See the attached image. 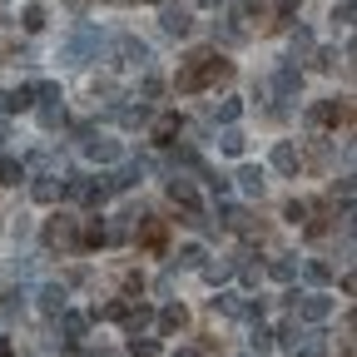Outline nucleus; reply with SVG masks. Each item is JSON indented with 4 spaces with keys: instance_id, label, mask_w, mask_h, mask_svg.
Returning <instances> with one entry per match:
<instances>
[{
    "instance_id": "obj_1",
    "label": "nucleus",
    "mask_w": 357,
    "mask_h": 357,
    "mask_svg": "<svg viewBox=\"0 0 357 357\" xmlns=\"http://www.w3.org/2000/svg\"><path fill=\"white\" fill-rule=\"evenodd\" d=\"M234 75V65L223 60L218 50H194V55H184V65H178V95H199V89H208V84H218V79H229Z\"/></svg>"
},
{
    "instance_id": "obj_2",
    "label": "nucleus",
    "mask_w": 357,
    "mask_h": 357,
    "mask_svg": "<svg viewBox=\"0 0 357 357\" xmlns=\"http://www.w3.org/2000/svg\"><path fill=\"white\" fill-rule=\"evenodd\" d=\"M60 199H70V204H105L109 199V189L100 184V178H89V174H70V178H60Z\"/></svg>"
},
{
    "instance_id": "obj_3",
    "label": "nucleus",
    "mask_w": 357,
    "mask_h": 357,
    "mask_svg": "<svg viewBox=\"0 0 357 357\" xmlns=\"http://www.w3.org/2000/svg\"><path fill=\"white\" fill-rule=\"evenodd\" d=\"M45 248H50V253H70V248H79V218L55 213L50 223H45Z\"/></svg>"
},
{
    "instance_id": "obj_4",
    "label": "nucleus",
    "mask_w": 357,
    "mask_h": 357,
    "mask_svg": "<svg viewBox=\"0 0 357 357\" xmlns=\"http://www.w3.org/2000/svg\"><path fill=\"white\" fill-rule=\"evenodd\" d=\"M95 50H100V30H95V25H79V30L70 35V45L60 50V60H65V65H84Z\"/></svg>"
},
{
    "instance_id": "obj_5",
    "label": "nucleus",
    "mask_w": 357,
    "mask_h": 357,
    "mask_svg": "<svg viewBox=\"0 0 357 357\" xmlns=\"http://www.w3.org/2000/svg\"><path fill=\"white\" fill-rule=\"evenodd\" d=\"M293 312L303 323H328L333 318V298L318 288V293H293Z\"/></svg>"
},
{
    "instance_id": "obj_6",
    "label": "nucleus",
    "mask_w": 357,
    "mask_h": 357,
    "mask_svg": "<svg viewBox=\"0 0 357 357\" xmlns=\"http://www.w3.org/2000/svg\"><path fill=\"white\" fill-rule=\"evenodd\" d=\"M169 199L189 213V223H204V208H199V194H194V178H184V174H174L169 178Z\"/></svg>"
},
{
    "instance_id": "obj_7",
    "label": "nucleus",
    "mask_w": 357,
    "mask_h": 357,
    "mask_svg": "<svg viewBox=\"0 0 357 357\" xmlns=\"http://www.w3.org/2000/svg\"><path fill=\"white\" fill-rule=\"evenodd\" d=\"M114 55H119V65H134V70H149V45L139 40V35H119L114 40Z\"/></svg>"
},
{
    "instance_id": "obj_8",
    "label": "nucleus",
    "mask_w": 357,
    "mask_h": 357,
    "mask_svg": "<svg viewBox=\"0 0 357 357\" xmlns=\"http://www.w3.org/2000/svg\"><path fill=\"white\" fill-rule=\"evenodd\" d=\"M337 119H347V100H337V95H333V100H318V105L307 109V124H312V129H328V124H337Z\"/></svg>"
},
{
    "instance_id": "obj_9",
    "label": "nucleus",
    "mask_w": 357,
    "mask_h": 357,
    "mask_svg": "<svg viewBox=\"0 0 357 357\" xmlns=\"http://www.w3.org/2000/svg\"><path fill=\"white\" fill-rule=\"evenodd\" d=\"M218 223L223 229H234V234H258V218L238 204H218Z\"/></svg>"
},
{
    "instance_id": "obj_10",
    "label": "nucleus",
    "mask_w": 357,
    "mask_h": 357,
    "mask_svg": "<svg viewBox=\"0 0 357 357\" xmlns=\"http://www.w3.org/2000/svg\"><path fill=\"white\" fill-rule=\"evenodd\" d=\"M298 164H303V154H298V144H273V169L278 174H298Z\"/></svg>"
},
{
    "instance_id": "obj_11",
    "label": "nucleus",
    "mask_w": 357,
    "mask_h": 357,
    "mask_svg": "<svg viewBox=\"0 0 357 357\" xmlns=\"http://www.w3.org/2000/svg\"><path fill=\"white\" fill-rule=\"evenodd\" d=\"M298 84H303V75H298L293 65H283V70L273 75V95H278V100H293V95H298Z\"/></svg>"
},
{
    "instance_id": "obj_12",
    "label": "nucleus",
    "mask_w": 357,
    "mask_h": 357,
    "mask_svg": "<svg viewBox=\"0 0 357 357\" xmlns=\"http://www.w3.org/2000/svg\"><path fill=\"white\" fill-rule=\"evenodd\" d=\"M40 312H50V318H60V312H65V288H60V283H45V288H40Z\"/></svg>"
},
{
    "instance_id": "obj_13",
    "label": "nucleus",
    "mask_w": 357,
    "mask_h": 357,
    "mask_svg": "<svg viewBox=\"0 0 357 357\" xmlns=\"http://www.w3.org/2000/svg\"><path fill=\"white\" fill-rule=\"evenodd\" d=\"M243 15H248V10H229V20H223V30H218V40H223V45H238V40L248 35Z\"/></svg>"
},
{
    "instance_id": "obj_14",
    "label": "nucleus",
    "mask_w": 357,
    "mask_h": 357,
    "mask_svg": "<svg viewBox=\"0 0 357 357\" xmlns=\"http://www.w3.org/2000/svg\"><path fill=\"white\" fill-rule=\"evenodd\" d=\"M213 312H223V318H248V303L238 293H218L213 298Z\"/></svg>"
},
{
    "instance_id": "obj_15",
    "label": "nucleus",
    "mask_w": 357,
    "mask_h": 357,
    "mask_svg": "<svg viewBox=\"0 0 357 357\" xmlns=\"http://www.w3.org/2000/svg\"><path fill=\"white\" fill-rule=\"evenodd\" d=\"M178 129H184V124H178V114H159L149 134H154V144H174V134H178Z\"/></svg>"
},
{
    "instance_id": "obj_16",
    "label": "nucleus",
    "mask_w": 357,
    "mask_h": 357,
    "mask_svg": "<svg viewBox=\"0 0 357 357\" xmlns=\"http://www.w3.org/2000/svg\"><path fill=\"white\" fill-rule=\"evenodd\" d=\"M263 178H268V174H263L258 164H243V169H238V189L258 199V194H263Z\"/></svg>"
},
{
    "instance_id": "obj_17",
    "label": "nucleus",
    "mask_w": 357,
    "mask_h": 357,
    "mask_svg": "<svg viewBox=\"0 0 357 357\" xmlns=\"http://www.w3.org/2000/svg\"><path fill=\"white\" fill-rule=\"evenodd\" d=\"M84 154L100 159V164H114V159H119V144H114V139H84Z\"/></svg>"
},
{
    "instance_id": "obj_18",
    "label": "nucleus",
    "mask_w": 357,
    "mask_h": 357,
    "mask_svg": "<svg viewBox=\"0 0 357 357\" xmlns=\"http://www.w3.org/2000/svg\"><path fill=\"white\" fill-rule=\"evenodd\" d=\"M30 199H35V204H60V178H35V184H30Z\"/></svg>"
},
{
    "instance_id": "obj_19",
    "label": "nucleus",
    "mask_w": 357,
    "mask_h": 357,
    "mask_svg": "<svg viewBox=\"0 0 357 357\" xmlns=\"http://www.w3.org/2000/svg\"><path fill=\"white\" fill-rule=\"evenodd\" d=\"M218 149H223V154H234V159H238V154L248 149V139H243V129H234V124H229V129H223V134H218Z\"/></svg>"
},
{
    "instance_id": "obj_20",
    "label": "nucleus",
    "mask_w": 357,
    "mask_h": 357,
    "mask_svg": "<svg viewBox=\"0 0 357 357\" xmlns=\"http://www.w3.org/2000/svg\"><path fill=\"white\" fill-rule=\"evenodd\" d=\"M189 323V312L184 307H178V303H169L164 312H159V333H178V328H184Z\"/></svg>"
},
{
    "instance_id": "obj_21",
    "label": "nucleus",
    "mask_w": 357,
    "mask_h": 357,
    "mask_svg": "<svg viewBox=\"0 0 357 357\" xmlns=\"http://www.w3.org/2000/svg\"><path fill=\"white\" fill-rule=\"evenodd\" d=\"M303 278H307L312 288H323V283L333 278V263H323V258H312V263H303Z\"/></svg>"
},
{
    "instance_id": "obj_22",
    "label": "nucleus",
    "mask_w": 357,
    "mask_h": 357,
    "mask_svg": "<svg viewBox=\"0 0 357 357\" xmlns=\"http://www.w3.org/2000/svg\"><path fill=\"white\" fill-rule=\"evenodd\" d=\"M60 333H65V342H79L84 337V312H60Z\"/></svg>"
},
{
    "instance_id": "obj_23",
    "label": "nucleus",
    "mask_w": 357,
    "mask_h": 357,
    "mask_svg": "<svg viewBox=\"0 0 357 357\" xmlns=\"http://www.w3.org/2000/svg\"><path fill=\"white\" fill-rule=\"evenodd\" d=\"M248 347H253V357H268V352H273V333H268L263 323L248 333Z\"/></svg>"
},
{
    "instance_id": "obj_24",
    "label": "nucleus",
    "mask_w": 357,
    "mask_h": 357,
    "mask_svg": "<svg viewBox=\"0 0 357 357\" xmlns=\"http://www.w3.org/2000/svg\"><path fill=\"white\" fill-rule=\"evenodd\" d=\"M268 278H273V283H293V278H298V263L273 258V263H268Z\"/></svg>"
},
{
    "instance_id": "obj_25",
    "label": "nucleus",
    "mask_w": 357,
    "mask_h": 357,
    "mask_svg": "<svg viewBox=\"0 0 357 357\" xmlns=\"http://www.w3.org/2000/svg\"><path fill=\"white\" fill-rule=\"evenodd\" d=\"M149 318H154V312H149L144 303H139V307H129V312H124V323H129V333H134V337H139V333L149 328Z\"/></svg>"
},
{
    "instance_id": "obj_26",
    "label": "nucleus",
    "mask_w": 357,
    "mask_h": 357,
    "mask_svg": "<svg viewBox=\"0 0 357 357\" xmlns=\"http://www.w3.org/2000/svg\"><path fill=\"white\" fill-rule=\"evenodd\" d=\"M288 50H293V60H303V55H312V30H293V40H288Z\"/></svg>"
},
{
    "instance_id": "obj_27",
    "label": "nucleus",
    "mask_w": 357,
    "mask_h": 357,
    "mask_svg": "<svg viewBox=\"0 0 357 357\" xmlns=\"http://www.w3.org/2000/svg\"><path fill=\"white\" fill-rule=\"evenodd\" d=\"M174 268H204V248H199V243H184V248H178V258H174Z\"/></svg>"
},
{
    "instance_id": "obj_28",
    "label": "nucleus",
    "mask_w": 357,
    "mask_h": 357,
    "mask_svg": "<svg viewBox=\"0 0 357 357\" xmlns=\"http://www.w3.org/2000/svg\"><path fill=\"white\" fill-rule=\"evenodd\" d=\"M20 178H25V164L6 154V159H0V184H20Z\"/></svg>"
},
{
    "instance_id": "obj_29",
    "label": "nucleus",
    "mask_w": 357,
    "mask_h": 357,
    "mask_svg": "<svg viewBox=\"0 0 357 357\" xmlns=\"http://www.w3.org/2000/svg\"><path fill=\"white\" fill-rule=\"evenodd\" d=\"M164 30H169V35H189V15L169 6V10H164Z\"/></svg>"
},
{
    "instance_id": "obj_30",
    "label": "nucleus",
    "mask_w": 357,
    "mask_h": 357,
    "mask_svg": "<svg viewBox=\"0 0 357 357\" xmlns=\"http://www.w3.org/2000/svg\"><path fill=\"white\" fill-rule=\"evenodd\" d=\"M199 273H204L208 283H223V278H229V273H234V263H204V268H199Z\"/></svg>"
},
{
    "instance_id": "obj_31",
    "label": "nucleus",
    "mask_w": 357,
    "mask_h": 357,
    "mask_svg": "<svg viewBox=\"0 0 357 357\" xmlns=\"http://www.w3.org/2000/svg\"><path fill=\"white\" fill-rule=\"evenodd\" d=\"M40 124H45V129L65 124V105H45V109H40Z\"/></svg>"
},
{
    "instance_id": "obj_32",
    "label": "nucleus",
    "mask_w": 357,
    "mask_h": 357,
    "mask_svg": "<svg viewBox=\"0 0 357 357\" xmlns=\"http://www.w3.org/2000/svg\"><path fill=\"white\" fill-rule=\"evenodd\" d=\"M129 352H134V357H159V342H154V337H134Z\"/></svg>"
},
{
    "instance_id": "obj_33",
    "label": "nucleus",
    "mask_w": 357,
    "mask_h": 357,
    "mask_svg": "<svg viewBox=\"0 0 357 357\" xmlns=\"http://www.w3.org/2000/svg\"><path fill=\"white\" fill-rule=\"evenodd\" d=\"M328 20L347 30V25H352V0H337V6H333V15H328Z\"/></svg>"
},
{
    "instance_id": "obj_34",
    "label": "nucleus",
    "mask_w": 357,
    "mask_h": 357,
    "mask_svg": "<svg viewBox=\"0 0 357 357\" xmlns=\"http://www.w3.org/2000/svg\"><path fill=\"white\" fill-rule=\"evenodd\" d=\"M35 100H50V105H55V100H65V95H60L55 79H40V84H35Z\"/></svg>"
},
{
    "instance_id": "obj_35",
    "label": "nucleus",
    "mask_w": 357,
    "mask_h": 357,
    "mask_svg": "<svg viewBox=\"0 0 357 357\" xmlns=\"http://www.w3.org/2000/svg\"><path fill=\"white\" fill-rule=\"evenodd\" d=\"M238 114H243V100H223V105H218V119H223V124H234Z\"/></svg>"
},
{
    "instance_id": "obj_36",
    "label": "nucleus",
    "mask_w": 357,
    "mask_h": 357,
    "mask_svg": "<svg viewBox=\"0 0 357 357\" xmlns=\"http://www.w3.org/2000/svg\"><path fill=\"white\" fill-rule=\"evenodd\" d=\"M45 25V6H25V30H40Z\"/></svg>"
},
{
    "instance_id": "obj_37",
    "label": "nucleus",
    "mask_w": 357,
    "mask_h": 357,
    "mask_svg": "<svg viewBox=\"0 0 357 357\" xmlns=\"http://www.w3.org/2000/svg\"><path fill=\"white\" fill-rule=\"evenodd\" d=\"M0 357H15V347H10L6 337H0Z\"/></svg>"
},
{
    "instance_id": "obj_38",
    "label": "nucleus",
    "mask_w": 357,
    "mask_h": 357,
    "mask_svg": "<svg viewBox=\"0 0 357 357\" xmlns=\"http://www.w3.org/2000/svg\"><path fill=\"white\" fill-rule=\"evenodd\" d=\"M174 357H199V352H194V347H178V352H174Z\"/></svg>"
},
{
    "instance_id": "obj_39",
    "label": "nucleus",
    "mask_w": 357,
    "mask_h": 357,
    "mask_svg": "<svg viewBox=\"0 0 357 357\" xmlns=\"http://www.w3.org/2000/svg\"><path fill=\"white\" fill-rule=\"evenodd\" d=\"M199 6H208V10H213V6H223V0H199Z\"/></svg>"
},
{
    "instance_id": "obj_40",
    "label": "nucleus",
    "mask_w": 357,
    "mask_h": 357,
    "mask_svg": "<svg viewBox=\"0 0 357 357\" xmlns=\"http://www.w3.org/2000/svg\"><path fill=\"white\" fill-rule=\"evenodd\" d=\"M95 357H114V352H95Z\"/></svg>"
}]
</instances>
